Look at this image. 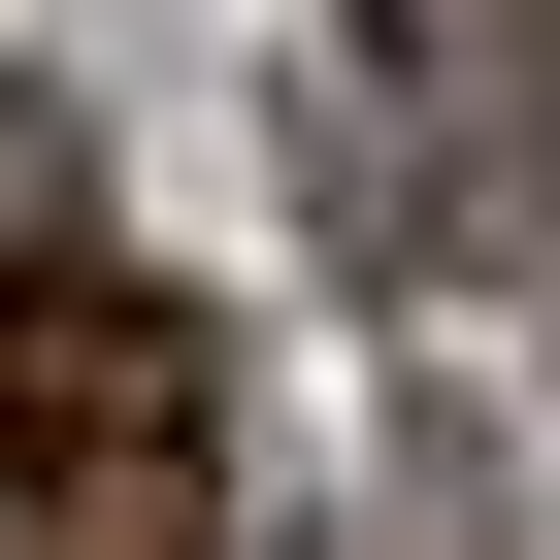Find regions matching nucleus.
<instances>
[{"label":"nucleus","mask_w":560,"mask_h":560,"mask_svg":"<svg viewBox=\"0 0 560 560\" xmlns=\"http://www.w3.org/2000/svg\"><path fill=\"white\" fill-rule=\"evenodd\" d=\"M198 462V298H132V264H34V298H0V494H165Z\"/></svg>","instance_id":"obj_1"},{"label":"nucleus","mask_w":560,"mask_h":560,"mask_svg":"<svg viewBox=\"0 0 560 560\" xmlns=\"http://www.w3.org/2000/svg\"><path fill=\"white\" fill-rule=\"evenodd\" d=\"M494 198H527V34H396V67L330 100V231H363V264H462Z\"/></svg>","instance_id":"obj_2"}]
</instances>
